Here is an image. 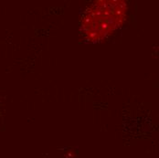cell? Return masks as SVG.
I'll use <instances>...</instances> for the list:
<instances>
[{
	"mask_svg": "<svg viewBox=\"0 0 159 158\" xmlns=\"http://www.w3.org/2000/svg\"><path fill=\"white\" fill-rule=\"evenodd\" d=\"M127 9V3L123 0H100L92 3L80 18L82 38L89 43L106 38L125 23Z\"/></svg>",
	"mask_w": 159,
	"mask_h": 158,
	"instance_id": "6da1fadb",
	"label": "cell"
}]
</instances>
